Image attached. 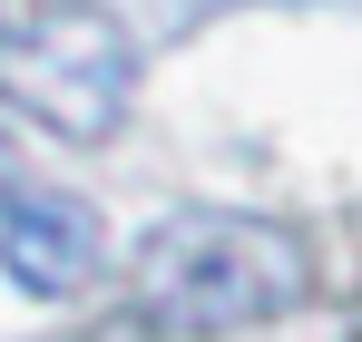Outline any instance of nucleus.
Returning a JSON list of instances; mask_svg holds the SVG:
<instances>
[{
  "mask_svg": "<svg viewBox=\"0 0 362 342\" xmlns=\"http://www.w3.org/2000/svg\"><path fill=\"white\" fill-rule=\"evenodd\" d=\"M303 303V235L274 216H167L137 244V313L167 333H245Z\"/></svg>",
  "mask_w": 362,
  "mask_h": 342,
  "instance_id": "1",
  "label": "nucleus"
},
{
  "mask_svg": "<svg viewBox=\"0 0 362 342\" xmlns=\"http://www.w3.org/2000/svg\"><path fill=\"white\" fill-rule=\"evenodd\" d=\"M0 98L69 147L118 137L137 98V40L108 0H30L0 20Z\"/></svg>",
  "mask_w": 362,
  "mask_h": 342,
  "instance_id": "2",
  "label": "nucleus"
},
{
  "mask_svg": "<svg viewBox=\"0 0 362 342\" xmlns=\"http://www.w3.org/2000/svg\"><path fill=\"white\" fill-rule=\"evenodd\" d=\"M108 254V225L88 196H49V186H10L0 196V274L20 293H78Z\"/></svg>",
  "mask_w": 362,
  "mask_h": 342,
  "instance_id": "3",
  "label": "nucleus"
},
{
  "mask_svg": "<svg viewBox=\"0 0 362 342\" xmlns=\"http://www.w3.org/2000/svg\"><path fill=\"white\" fill-rule=\"evenodd\" d=\"M10 10H20V0H0V20H10Z\"/></svg>",
  "mask_w": 362,
  "mask_h": 342,
  "instance_id": "4",
  "label": "nucleus"
}]
</instances>
